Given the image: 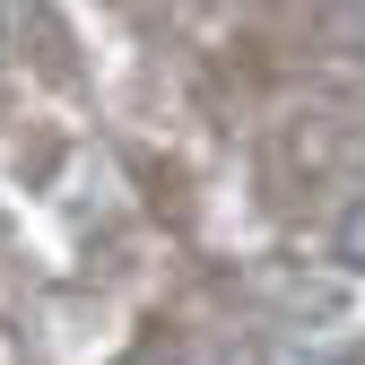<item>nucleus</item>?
Returning <instances> with one entry per match:
<instances>
[{"label": "nucleus", "instance_id": "1", "mask_svg": "<svg viewBox=\"0 0 365 365\" xmlns=\"http://www.w3.org/2000/svg\"><path fill=\"white\" fill-rule=\"evenodd\" d=\"M313 43L331 61H365V0H322L313 9Z\"/></svg>", "mask_w": 365, "mask_h": 365}, {"label": "nucleus", "instance_id": "2", "mask_svg": "<svg viewBox=\"0 0 365 365\" xmlns=\"http://www.w3.org/2000/svg\"><path fill=\"white\" fill-rule=\"evenodd\" d=\"M331 252H339V269H365V182L348 192V209L331 217Z\"/></svg>", "mask_w": 365, "mask_h": 365}, {"label": "nucleus", "instance_id": "4", "mask_svg": "<svg viewBox=\"0 0 365 365\" xmlns=\"http://www.w3.org/2000/svg\"><path fill=\"white\" fill-rule=\"evenodd\" d=\"M192 9H217V0H192Z\"/></svg>", "mask_w": 365, "mask_h": 365}, {"label": "nucleus", "instance_id": "3", "mask_svg": "<svg viewBox=\"0 0 365 365\" xmlns=\"http://www.w3.org/2000/svg\"><path fill=\"white\" fill-rule=\"evenodd\" d=\"M148 365H192V356H148Z\"/></svg>", "mask_w": 365, "mask_h": 365}]
</instances>
